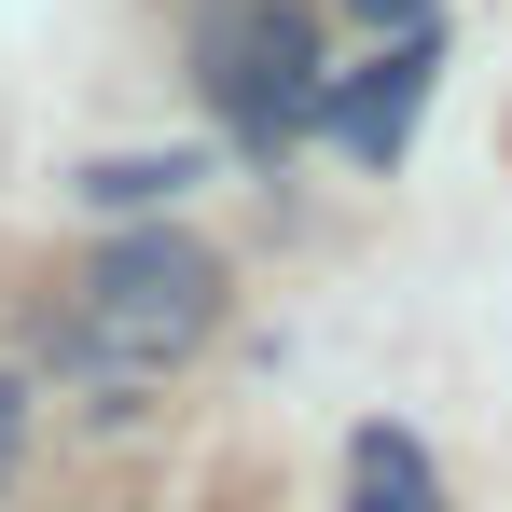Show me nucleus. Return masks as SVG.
Masks as SVG:
<instances>
[{
    "label": "nucleus",
    "instance_id": "1",
    "mask_svg": "<svg viewBox=\"0 0 512 512\" xmlns=\"http://www.w3.org/2000/svg\"><path fill=\"white\" fill-rule=\"evenodd\" d=\"M222 319V263L194 236H111L84 277V360L111 374H153V360H194Z\"/></svg>",
    "mask_w": 512,
    "mask_h": 512
},
{
    "label": "nucleus",
    "instance_id": "2",
    "mask_svg": "<svg viewBox=\"0 0 512 512\" xmlns=\"http://www.w3.org/2000/svg\"><path fill=\"white\" fill-rule=\"evenodd\" d=\"M208 97H222V125H236L250 153L305 139V125H333V70H319L305 0H250L236 28H208Z\"/></svg>",
    "mask_w": 512,
    "mask_h": 512
},
{
    "label": "nucleus",
    "instance_id": "3",
    "mask_svg": "<svg viewBox=\"0 0 512 512\" xmlns=\"http://www.w3.org/2000/svg\"><path fill=\"white\" fill-rule=\"evenodd\" d=\"M443 84V28H416V42H388L374 70H346L333 84V139L360 153V167H402V139H416V97Z\"/></svg>",
    "mask_w": 512,
    "mask_h": 512
},
{
    "label": "nucleus",
    "instance_id": "4",
    "mask_svg": "<svg viewBox=\"0 0 512 512\" xmlns=\"http://www.w3.org/2000/svg\"><path fill=\"white\" fill-rule=\"evenodd\" d=\"M346 512H443V471H429L416 429H360L346 443Z\"/></svg>",
    "mask_w": 512,
    "mask_h": 512
},
{
    "label": "nucleus",
    "instance_id": "5",
    "mask_svg": "<svg viewBox=\"0 0 512 512\" xmlns=\"http://www.w3.org/2000/svg\"><path fill=\"white\" fill-rule=\"evenodd\" d=\"M194 153H97L84 180H70V194H84V208H167V194H194Z\"/></svg>",
    "mask_w": 512,
    "mask_h": 512
},
{
    "label": "nucleus",
    "instance_id": "6",
    "mask_svg": "<svg viewBox=\"0 0 512 512\" xmlns=\"http://www.w3.org/2000/svg\"><path fill=\"white\" fill-rule=\"evenodd\" d=\"M346 14H374L388 42H416V28H429V0H346Z\"/></svg>",
    "mask_w": 512,
    "mask_h": 512
},
{
    "label": "nucleus",
    "instance_id": "7",
    "mask_svg": "<svg viewBox=\"0 0 512 512\" xmlns=\"http://www.w3.org/2000/svg\"><path fill=\"white\" fill-rule=\"evenodd\" d=\"M14 443H28V388L0 374V471H14Z\"/></svg>",
    "mask_w": 512,
    "mask_h": 512
}]
</instances>
